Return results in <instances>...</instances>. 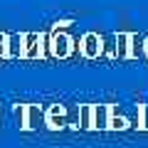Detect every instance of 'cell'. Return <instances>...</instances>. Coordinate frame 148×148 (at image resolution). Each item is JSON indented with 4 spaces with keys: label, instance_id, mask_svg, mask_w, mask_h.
I'll list each match as a JSON object with an SVG mask.
<instances>
[{
    "label": "cell",
    "instance_id": "6da1fadb",
    "mask_svg": "<svg viewBox=\"0 0 148 148\" xmlns=\"http://www.w3.org/2000/svg\"><path fill=\"white\" fill-rule=\"evenodd\" d=\"M74 20H59L47 32V59H72L77 54V40L67 32Z\"/></svg>",
    "mask_w": 148,
    "mask_h": 148
},
{
    "label": "cell",
    "instance_id": "7a4b0ae2",
    "mask_svg": "<svg viewBox=\"0 0 148 148\" xmlns=\"http://www.w3.org/2000/svg\"><path fill=\"white\" fill-rule=\"evenodd\" d=\"M104 49H106V35H99V32L89 30L77 40V54L86 62H94V59L104 57Z\"/></svg>",
    "mask_w": 148,
    "mask_h": 148
},
{
    "label": "cell",
    "instance_id": "3957f363",
    "mask_svg": "<svg viewBox=\"0 0 148 148\" xmlns=\"http://www.w3.org/2000/svg\"><path fill=\"white\" fill-rule=\"evenodd\" d=\"M25 52L22 59H47V32H22Z\"/></svg>",
    "mask_w": 148,
    "mask_h": 148
},
{
    "label": "cell",
    "instance_id": "277c9868",
    "mask_svg": "<svg viewBox=\"0 0 148 148\" xmlns=\"http://www.w3.org/2000/svg\"><path fill=\"white\" fill-rule=\"evenodd\" d=\"M45 128L47 131H64V128H69L67 104H49L45 109Z\"/></svg>",
    "mask_w": 148,
    "mask_h": 148
},
{
    "label": "cell",
    "instance_id": "5b68a950",
    "mask_svg": "<svg viewBox=\"0 0 148 148\" xmlns=\"http://www.w3.org/2000/svg\"><path fill=\"white\" fill-rule=\"evenodd\" d=\"M45 128V106L42 104H25V131Z\"/></svg>",
    "mask_w": 148,
    "mask_h": 148
},
{
    "label": "cell",
    "instance_id": "8992f818",
    "mask_svg": "<svg viewBox=\"0 0 148 148\" xmlns=\"http://www.w3.org/2000/svg\"><path fill=\"white\" fill-rule=\"evenodd\" d=\"M128 128H133V121L126 116V114H121V111H119V106H116V104H111L109 131H128Z\"/></svg>",
    "mask_w": 148,
    "mask_h": 148
},
{
    "label": "cell",
    "instance_id": "52a82bcc",
    "mask_svg": "<svg viewBox=\"0 0 148 148\" xmlns=\"http://www.w3.org/2000/svg\"><path fill=\"white\" fill-rule=\"evenodd\" d=\"M128 37L131 32H114V59L128 62Z\"/></svg>",
    "mask_w": 148,
    "mask_h": 148
},
{
    "label": "cell",
    "instance_id": "ba28073f",
    "mask_svg": "<svg viewBox=\"0 0 148 148\" xmlns=\"http://www.w3.org/2000/svg\"><path fill=\"white\" fill-rule=\"evenodd\" d=\"M22 52H25L22 32H10L8 35V59H22Z\"/></svg>",
    "mask_w": 148,
    "mask_h": 148
},
{
    "label": "cell",
    "instance_id": "9c48e42d",
    "mask_svg": "<svg viewBox=\"0 0 148 148\" xmlns=\"http://www.w3.org/2000/svg\"><path fill=\"white\" fill-rule=\"evenodd\" d=\"M111 104H94V131H109Z\"/></svg>",
    "mask_w": 148,
    "mask_h": 148
},
{
    "label": "cell",
    "instance_id": "30bf717a",
    "mask_svg": "<svg viewBox=\"0 0 148 148\" xmlns=\"http://www.w3.org/2000/svg\"><path fill=\"white\" fill-rule=\"evenodd\" d=\"M79 131H94V104H79Z\"/></svg>",
    "mask_w": 148,
    "mask_h": 148
},
{
    "label": "cell",
    "instance_id": "8fae6325",
    "mask_svg": "<svg viewBox=\"0 0 148 148\" xmlns=\"http://www.w3.org/2000/svg\"><path fill=\"white\" fill-rule=\"evenodd\" d=\"M128 59H143V35L131 32L128 37Z\"/></svg>",
    "mask_w": 148,
    "mask_h": 148
},
{
    "label": "cell",
    "instance_id": "7c38bea8",
    "mask_svg": "<svg viewBox=\"0 0 148 148\" xmlns=\"http://www.w3.org/2000/svg\"><path fill=\"white\" fill-rule=\"evenodd\" d=\"M133 128H138V131H148V104H138Z\"/></svg>",
    "mask_w": 148,
    "mask_h": 148
},
{
    "label": "cell",
    "instance_id": "4fadbf2b",
    "mask_svg": "<svg viewBox=\"0 0 148 148\" xmlns=\"http://www.w3.org/2000/svg\"><path fill=\"white\" fill-rule=\"evenodd\" d=\"M12 116H15V126L20 128V131H25V104L12 106Z\"/></svg>",
    "mask_w": 148,
    "mask_h": 148
},
{
    "label": "cell",
    "instance_id": "5bb4252c",
    "mask_svg": "<svg viewBox=\"0 0 148 148\" xmlns=\"http://www.w3.org/2000/svg\"><path fill=\"white\" fill-rule=\"evenodd\" d=\"M0 59H8V32H0Z\"/></svg>",
    "mask_w": 148,
    "mask_h": 148
},
{
    "label": "cell",
    "instance_id": "9a60e30c",
    "mask_svg": "<svg viewBox=\"0 0 148 148\" xmlns=\"http://www.w3.org/2000/svg\"><path fill=\"white\" fill-rule=\"evenodd\" d=\"M143 59L148 62V35L143 37Z\"/></svg>",
    "mask_w": 148,
    "mask_h": 148
}]
</instances>
